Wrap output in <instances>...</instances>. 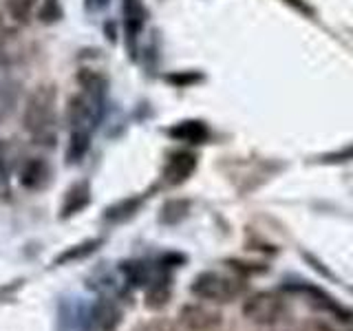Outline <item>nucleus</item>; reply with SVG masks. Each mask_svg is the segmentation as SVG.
<instances>
[{
	"mask_svg": "<svg viewBox=\"0 0 353 331\" xmlns=\"http://www.w3.org/2000/svg\"><path fill=\"white\" fill-rule=\"evenodd\" d=\"M119 270L124 272L126 281L130 285H135V287L150 283V270H148V265L141 263V261H124L119 265Z\"/></svg>",
	"mask_w": 353,
	"mask_h": 331,
	"instance_id": "nucleus-18",
	"label": "nucleus"
},
{
	"mask_svg": "<svg viewBox=\"0 0 353 331\" xmlns=\"http://www.w3.org/2000/svg\"><path fill=\"white\" fill-rule=\"evenodd\" d=\"M55 88L51 84H42L38 88H33V93L27 97L25 104V128L33 135V139H38V143H53L55 139V128H53V119H55Z\"/></svg>",
	"mask_w": 353,
	"mask_h": 331,
	"instance_id": "nucleus-1",
	"label": "nucleus"
},
{
	"mask_svg": "<svg viewBox=\"0 0 353 331\" xmlns=\"http://www.w3.org/2000/svg\"><path fill=\"white\" fill-rule=\"evenodd\" d=\"M172 296V290H170V283L163 281V279H157V281H150L148 283V290H146V296H143V305L152 312H157V309H163L168 305Z\"/></svg>",
	"mask_w": 353,
	"mask_h": 331,
	"instance_id": "nucleus-13",
	"label": "nucleus"
},
{
	"mask_svg": "<svg viewBox=\"0 0 353 331\" xmlns=\"http://www.w3.org/2000/svg\"><path fill=\"white\" fill-rule=\"evenodd\" d=\"M141 205V199L139 197H130V199H121V201H117L115 205L106 208V214L104 219L110 221V223H121V221L130 219L132 214L137 212Z\"/></svg>",
	"mask_w": 353,
	"mask_h": 331,
	"instance_id": "nucleus-17",
	"label": "nucleus"
},
{
	"mask_svg": "<svg viewBox=\"0 0 353 331\" xmlns=\"http://www.w3.org/2000/svg\"><path fill=\"white\" fill-rule=\"evenodd\" d=\"M33 5H36V0H7L5 3L9 16L16 22H27V18L33 11Z\"/></svg>",
	"mask_w": 353,
	"mask_h": 331,
	"instance_id": "nucleus-19",
	"label": "nucleus"
},
{
	"mask_svg": "<svg viewBox=\"0 0 353 331\" xmlns=\"http://www.w3.org/2000/svg\"><path fill=\"white\" fill-rule=\"evenodd\" d=\"M104 243V239H88L80 245H73L69 250H64L58 259L53 261V265H64V263H71V261H82L86 257H91L95 250H99V245Z\"/></svg>",
	"mask_w": 353,
	"mask_h": 331,
	"instance_id": "nucleus-16",
	"label": "nucleus"
},
{
	"mask_svg": "<svg viewBox=\"0 0 353 331\" xmlns=\"http://www.w3.org/2000/svg\"><path fill=\"white\" fill-rule=\"evenodd\" d=\"M168 135L176 141H188V143H203L210 137V130L203 121L196 119H188V121H179L172 128H168Z\"/></svg>",
	"mask_w": 353,
	"mask_h": 331,
	"instance_id": "nucleus-10",
	"label": "nucleus"
},
{
	"mask_svg": "<svg viewBox=\"0 0 353 331\" xmlns=\"http://www.w3.org/2000/svg\"><path fill=\"white\" fill-rule=\"evenodd\" d=\"M287 3H290L292 7H296L298 11H301V14H307V16H314V9L312 7H307L303 0H287Z\"/></svg>",
	"mask_w": 353,
	"mask_h": 331,
	"instance_id": "nucleus-25",
	"label": "nucleus"
},
{
	"mask_svg": "<svg viewBox=\"0 0 353 331\" xmlns=\"http://www.w3.org/2000/svg\"><path fill=\"white\" fill-rule=\"evenodd\" d=\"M99 106L102 102H97L91 95L77 93L69 99V106H66V121L73 126V130H88L99 117Z\"/></svg>",
	"mask_w": 353,
	"mask_h": 331,
	"instance_id": "nucleus-4",
	"label": "nucleus"
},
{
	"mask_svg": "<svg viewBox=\"0 0 353 331\" xmlns=\"http://www.w3.org/2000/svg\"><path fill=\"white\" fill-rule=\"evenodd\" d=\"M185 261V257H181V254H168V257L161 259V265H165V268H174V265H181Z\"/></svg>",
	"mask_w": 353,
	"mask_h": 331,
	"instance_id": "nucleus-24",
	"label": "nucleus"
},
{
	"mask_svg": "<svg viewBox=\"0 0 353 331\" xmlns=\"http://www.w3.org/2000/svg\"><path fill=\"white\" fill-rule=\"evenodd\" d=\"M5 3H7V0H5Z\"/></svg>",
	"mask_w": 353,
	"mask_h": 331,
	"instance_id": "nucleus-28",
	"label": "nucleus"
},
{
	"mask_svg": "<svg viewBox=\"0 0 353 331\" xmlns=\"http://www.w3.org/2000/svg\"><path fill=\"white\" fill-rule=\"evenodd\" d=\"M7 181V168L3 163V154H0V188H3V183Z\"/></svg>",
	"mask_w": 353,
	"mask_h": 331,
	"instance_id": "nucleus-27",
	"label": "nucleus"
},
{
	"mask_svg": "<svg viewBox=\"0 0 353 331\" xmlns=\"http://www.w3.org/2000/svg\"><path fill=\"white\" fill-rule=\"evenodd\" d=\"M285 314V301L272 292H261L250 296L243 305V316L254 325H274Z\"/></svg>",
	"mask_w": 353,
	"mask_h": 331,
	"instance_id": "nucleus-3",
	"label": "nucleus"
},
{
	"mask_svg": "<svg viewBox=\"0 0 353 331\" xmlns=\"http://www.w3.org/2000/svg\"><path fill=\"white\" fill-rule=\"evenodd\" d=\"M121 309L108 301V298H99V301L91 307L86 318V331H117L121 325Z\"/></svg>",
	"mask_w": 353,
	"mask_h": 331,
	"instance_id": "nucleus-5",
	"label": "nucleus"
},
{
	"mask_svg": "<svg viewBox=\"0 0 353 331\" xmlns=\"http://www.w3.org/2000/svg\"><path fill=\"white\" fill-rule=\"evenodd\" d=\"M190 212V201L188 199H170L161 205V212H159V221L163 225H176L188 217Z\"/></svg>",
	"mask_w": 353,
	"mask_h": 331,
	"instance_id": "nucleus-14",
	"label": "nucleus"
},
{
	"mask_svg": "<svg viewBox=\"0 0 353 331\" xmlns=\"http://www.w3.org/2000/svg\"><path fill=\"white\" fill-rule=\"evenodd\" d=\"M38 18L44 25H51V22H58L62 18V7L58 0H42L38 7Z\"/></svg>",
	"mask_w": 353,
	"mask_h": 331,
	"instance_id": "nucleus-20",
	"label": "nucleus"
},
{
	"mask_svg": "<svg viewBox=\"0 0 353 331\" xmlns=\"http://www.w3.org/2000/svg\"><path fill=\"white\" fill-rule=\"evenodd\" d=\"M190 292L201 301L232 303L243 292V285L239 279H230V276H223L219 272H201L194 276Z\"/></svg>",
	"mask_w": 353,
	"mask_h": 331,
	"instance_id": "nucleus-2",
	"label": "nucleus"
},
{
	"mask_svg": "<svg viewBox=\"0 0 353 331\" xmlns=\"http://www.w3.org/2000/svg\"><path fill=\"white\" fill-rule=\"evenodd\" d=\"M124 25H126V33L130 38H137V33L141 31V27L146 25V7H143L141 0H124Z\"/></svg>",
	"mask_w": 353,
	"mask_h": 331,
	"instance_id": "nucleus-11",
	"label": "nucleus"
},
{
	"mask_svg": "<svg viewBox=\"0 0 353 331\" xmlns=\"http://www.w3.org/2000/svg\"><path fill=\"white\" fill-rule=\"evenodd\" d=\"M228 265L232 270H236L241 274H256V272H265V268H259L254 263H241V261H228Z\"/></svg>",
	"mask_w": 353,
	"mask_h": 331,
	"instance_id": "nucleus-21",
	"label": "nucleus"
},
{
	"mask_svg": "<svg viewBox=\"0 0 353 331\" xmlns=\"http://www.w3.org/2000/svg\"><path fill=\"white\" fill-rule=\"evenodd\" d=\"M77 82L82 86V93L91 95L97 102H104V95H106V88H108V82L104 75H99L97 71H88V69H82L77 73Z\"/></svg>",
	"mask_w": 353,
	"mask_h": 331,
	"instance_id": "nucleus-12",
	"label": "nucleus"
},
{
	"mask_svg": "<svg viewBox=\"0 0 353 331\" xmlns=\"http://www.w3.org/2000/svg\"><path fill=\"white\" fill-rule=\"evenodd\" d=\"M51 181V168L49 163L40 157H31L29 161L22 163L20 168V183L27 190H42Z\"/></svg>",
	"mask_w": 353,
	"mask_h": 331,
	"instance_id": "nucleus-8",
	"label": "nucleus"
},
{
	"mask_svg": "<svg viewBox=\"0 0 353 331\" xmlns=\"http://www.w3.org/2000/svg\"><path fill=\"white\" fill-rule=\"evenodd\" d=\"M91 148V132L88 130H71L69 148H66V161L77 163L84 159V154Z\"/></svg>",
	"mask_w": 353,
	"mask_h": 331,
	"instance_id": "nucleus-15",
	"label": "nucleus"
},
{
	"mask_svg": "<svg viewBox=\"0 0 353 331\" xmlns=\"http://www.w3.org/2000/svg\"><path fill=\"white\" fill-rule=\"evenodd\" d=\"M199 77L201 75H185V73H181V75H168V82H172V84H179V86H183V84H192V82H196Z\"/></svg>",
	"mask_w": 353,
	"mask_h": 331,
	"instance_id": "nucleus-23",
	"label": "nucleus"
},
{
	"mask_svg": "<svg viewBox=\"0 0 353 331\" xmlns=\"http://www.w3.org/2000/svg\"><path fill=\"white\" fill-rule=\"evenodd\" d=\"M9 93H11L9 88L0 84V117L7 115V113H9V108H11V104H14V95H9Z\"/></svg>",
	"mask_w": 353,
	"mask_h": 331,
	"instance_id": "nucleus-22",
	"label": "nucleus"
},
{
	"mask_svg": "<svg viewBox=\"0 0 353 331\" xmlns=\"http://www.w3.org/2000/svg\"><path fill=\"white\" fill-rule=\"evenodd\" d=\"M91 203V185L86 181H77L73 183L69 190L64 194V201H62V210H60V217L62 219H71L73 214L82 212V210Z\"/></svg>",
	"mask_w": 353,
	"mask_h": 331,
	"instance_id": "nucleus-9",
	"label": "nucleus"
},
{
	"mask_svg": "<svg viewBox=\"0 0 353 331\" xmlns=\"http://www.w3.org/2000/svg\"><path fill=\"white\" fill-rule=\"evenodd\" d=\"M86 5H88V9L99 11V9H104L108 5V0H86Z\"/></svg>",
	"mask_w": 353,
	"mask_h": 331,
	"instance_id": "nucleus-26",
	"label": "nucleus"
},
{
	"mask_svg": "<svg viewBox=\"0 0 353 331\" xmlns=\"http://www.w3.org/2000/svg\"><path fill=\"white\" fill-rule=\"evenodd\" d=\"M179 323L188 331H216L223 318L201 305H183L179 309Z\"/></svg>",
	"mask_w": 353,
	"mask_h": 331,
	"instance_id": "nucleus-6",
	"label": "nucleus"
},
{
	"mask_svg": "<svg viewBox=\"0 0 353 331\" xmlns=\"http://www.w3.org/2000/svg\"><path fill=\"white\" fill-rule=\"evenodd\" d=\"M196 168V157L192 152H174L163 168V179L168 185H179Z\"/></svg>",
	"mask_w": 353,
	"mask_h": 331,
	"instance_id": "nucleus-7",
	"label": "nucleus"
}]
</instances>
